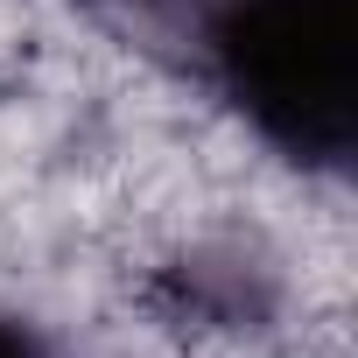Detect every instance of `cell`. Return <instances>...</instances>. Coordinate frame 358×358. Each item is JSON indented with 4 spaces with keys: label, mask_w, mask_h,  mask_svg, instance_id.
Instances as JSON below:
<instances>
[{
    "label": "cell",
    "mask_w": 358,
    "mask_h": 358,
    "mask_svg": "<svg viewBox=\"0 0 358 358\" xmlns=\"http://www.w3.org/2000/svg\"><path fill=\"white\" fill-rule=\"evenodd\" d=\"M0 358H43V344H36V330H22L15 316H0Z\"/></svg>",
    "instance_id": "obj_2"
},
{
    "label": "cell",
    "mask_w": 358,
    "mask_h": 358,
    "mask_svg": "<svg viewBox=\"0 0 358 358\" xmlns=\"http://www.w3.org/2000/svg\"><path fill=\"white\" fill-rule=\"evenodd\" d=\"M218 99L288 162L344 169L358 134V0H211Z\"/></svg>",
    "instance_id": "obj_1"
}]
</instances>
